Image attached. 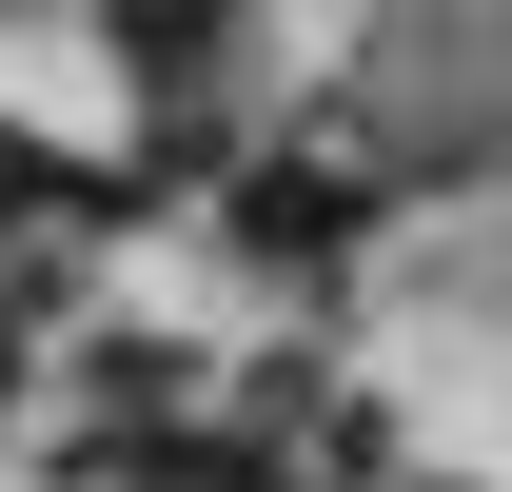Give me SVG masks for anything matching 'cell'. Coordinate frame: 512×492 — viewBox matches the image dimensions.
I'll use <instances>...</instances> for the list:
<instances>
[{
    "instance_id": "6da1fadb",
    "label": "cell",
    "mask_w": 512,
    "mask_h": 492,
    "mask_svg": "<svg viewBox=\"0 0 512 492\" xmlns=\"http://www.w3.org/2000/svg\"><path fill=\"white\" fill-rule=\"evenodd\" d=\"M197 20H217V0H119V40H138V60H197Z\"/></svg>"
}]
</instances>
